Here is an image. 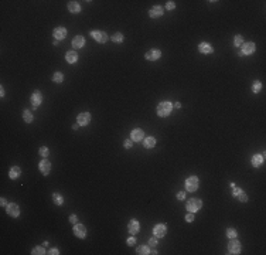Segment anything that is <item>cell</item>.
Wrapping results in <instances>:
<instances>
[{
	"instance_id": "6da1fadb",
	"label": "cell",
	"mask_w": 266,
	"mask_h": 255,
	"mask_svg": "<svg viewBox=\"0 0 266 255\" xmlns=\"http://www.w3.org/2000/svg\"><path fill=\"white\" fill-rule=\"evenodd\" d=\"M171 109H173V103L169 102V101H163L157 105V115L160 118H166L170 115Z\"/></svg>"
},
{
	"instance_id": "7a4b0ae2",
	"label": "cell",
	"mask_w": 266,
	"mask_h": 255,
	"mask_svg": "<svg viewBox=\"0 0 266 255\" xmlns=\"http://www.w3.org/2000/svg\"><path fill=\"white\" fill-rule=\"evenodd\" d=\"M201 207H202V201L198 200V198H190L186 204L187 211H190V213H196V211H198Z\"/></svg>"
},
{
	"instance_id": "3957f363",
	"label": "cell",
	"mask_w": 266,
	"mask_h": 255,
	"mask_svg": "<svg viewBox=\"0 0 266 255\" xmlns=\"http://www.w3.org/2000/svg\"><path fill=\"white\" fill-rule=\"evenodd\" d=\"M198 177L197 176H191V177H188L186 180V190L190 191V193H194V191H197V189H198Z\"/></svg>"
},
{
	"instance_id": "277c9868",
	"label": "cell",
	"mask_w": 266,
	"mask_h": 255,
	"mask_svg": "<svg viewBox=\"0 0 266 255\" xmlns=\"http://www.w3.org/2000/svg\"><path fill=\"white\" fill-rule=\"evenodd\" d=\"M241 47H242V50H239V51H241V54H242V55H250V54H253V52H255V48H256L255 43H252V41L244 43Z\"/></svg>"
},
{
	"instance_id": "5b68a950",
	"label": "cell",
	"mask_w": 266,
	"mask_h": 255,
	"mask_svg": "<svg viewBox=\"0 0 266 255\" xmlns=\"http://www.w3.org/2000/svg\"><path fill=\"white\" fill-rule=\"evenodd\" d=\"M91 37L98 43H106L108 41V34L105 31H98V30H92L91 31Z\"/></svg>"
},
{
	"instance_id": "8992f818",
	"label": "cell",
	"mask_w": 266,
	"mask_h": 255,
	"mask_svg": "<svg viewBox=\"0 0 266 255\" xmlns=\"http://www.w3.org/2000/svg\"><path fill=\"white\" fill-rule=\"evenodd\" d=\"M6 213L9 214L10 217H13V218H17V217L20 216V207L17 206L16 203H10L9 206L6 207Z\"/></svg>"
},
{
	"instance_id": "52a82bcc",
	"label": "cell",
	"mask_w": 266,
	"mask_h": 255,
	"mask_svg": "<svg viewBox=\"0 0 266 255\" xmlns=\"http://www.w3.org/2000/svg\"><path fill=\"white\" fill-rule=\"evenodd\" d=\"M161 57V51L159 48H153V50H149L146 54H144V58L149 60V61H156Z\"/></svg>"
},
{
	"instance_id": "ba28073f",
	"label": "cell",
	"mask_w": 266,
	"mask_h": 255,
	"mask_svg": "<svg viewBox=\"0 0 266 255\" xmlns=\"http://www.w3.org/2000/svg\"><path fill=\"white\" fill-rule=\"evenodd\" d=\"M228 251H229V254H239L241 252V244L239 241H237V238H231V241L228 244Z\"/></svg>"
},
{
	"instance_id": "9c48e42d",
	"label": "cell",
	"mask_w": 266,
	"mask_h": 255,
	"mask_svg": "<svg viewBox=\"0 0 266 255\" xmlns=\"http://www.w3.org/2000/svg\"><path fill=\"white\" fill-rule=\"evenodd\" d=\"M74 235L78 238H85L87 237V228L83 224H74Z\"/></svg>"
},
{
	"instance_id": "30bf717a",
	"label": "cell",
	"mask_w": 266,
	"mask_h": 255,
	"mask_svg": "<svg viewBox=\"0 0 266 255\" xmlns=\"http://www.w3.org/2000/svg\"><path fill=\"white\" fill-rule=\"evenodd\" d=\"M153 233L157 238H163V237L167 234V227L164 225V224H157V225H154Z\"/></svg>"
},
{
	"instance_id": "8fae6325",
	"label": "cell",
	"mask_w": 266,
	"mask_h": 255,
	"mask_svg": "<svg viewBox=\"0 0 266 255\" xmlns=\"http://www.w3.org/2000/svg\"><path fill=\"white\" fill-rule=\"evenodd\" d=\"M78 125L79 126H87L91 122V113L89 112H82L78 115Z\"/></svg>"
},
{
	"instance_id": "7c38bea8",
	"label": "cell",
	"mask_w": 266,
	"mask_h": 255,
	"mask_svg": "<svg viewBox=\"0 0 266 255\" xmlns=\"http://www.w3.org/2000/svg\"><path fill=\"white\" fill-rule=\"evenodd\" d=\"M38 169H40V171H41L43 175L47 176L48 173H50V170H51V163H50L47 159H43V160L38 163Z\"/></svg>"
},
{
	"instance_id": "4fadbf2b",
	"label": "cell",
	"mask_w": 266,
	"mask_h": 255,
	"mask_svg": "<svg viewBox=\"0 0 266 255\" xmlns=\"http://www.w3.org/2000/svg\"><path fill=\"white\" fill-rule=\"evenodd\" d=\"M143 138H144V133L142 129H133L130 132V140L132 142H140Z\"/></svg>"
},
{
	"instance_id": "5bb4252c",
	"label": "cell",
	"mask_w": 266,
	"mask_h": 255,
	"mask_svg": "<svg viewBox=\"0 0 266 255\" xmlns=\"http://www.w3.org/2000/svg\"><path fill=\"white\" fill-rule=\"evenodd\" d=\"M52 36H54L55 40H62L65 39V36H67V29H64V27H57V29H54V31H52Z\"/></svg>"
},
{
	"instance_id": "9a60e30c",
	"label": "cell",
	"mask_w": 266,
	"mask_h": 255,
	"mask_svg": "<svg viewBox=\"0 0 266 255\" xmlns=\"http://www.w3.org/2000/svg\"><path fill=\"white\" fill-rule=\"evenodd\" d=\"M41 101H43V94L40 92L38 89L34 91V92H33V95H31V103L34 105V109L38 107L40 103H41Z\"/></svg>"
},
{
	"instance_id": "2e32d148",
	"label": "cell",
	"mask_w": 266,
	"mask_h": 255,
	"mask_svg": "<svg viewBox=\"0 0 266 255\" xmlns=\"http://www.w3.org/2000/svg\"><path fill=\"white\" fill-rule=\"evenodd\" d=\"M163 7L161 6H154L150 9V11H149V16L151 17V19H157V17H161L163 16Z\"/></svg>"
},
{
	"instance_id": "e0dca14e",
	"label": "cell",
	"mask_w": 266,
	"mask_h": 255,
	"mask_svg": "<svg viewBox=\"0 0 266 255\" xmlns=\"http://www.w3.org/2000/svg\"><path fill=\"white\" fill-rule=\"evenodd\" d=\"M139 221H136V220H130L128 224V231L132 234V235H135V234L139 233Z\"/></svg>"
},
{
	"instance_id": "ac0fdd59",
	"label": "cell",
	"mask_w": 266,
	"mask_h": 255,
	"mask_svg": "<svg viewBox=\"0 0 266 255\" xmlns=\"http://www.w3.org/2000/svg\"><path fill=\"white\" fill-rule=\"evenodd\" d=\"M198 50H200V52H202V54H211V52L214 51V48H212L211 44H208V43H200Z\"/></svg>"
},
{
	"instance_id": "d6986e66",
	"label": "cell",
	"mask_w": 266,
	"mask_h": 255,
	"mask_svg": "<svg viewBox=\"0 0 266 255\" xmlns=\"http://www.w3.org/2000/svg\"><path fill=\"white\" fill-rule=\"evenodd\" d=\"M20 175H21V169H20L19 166H13L9 171V177L11 179V180H16L17 177H20Z\"/></svg>"
},
{
	"instance_id": "ffe728a7",
	"label": "cell",
	"mask_w": 266,
	"mask_h": 255,
	"mask_svg": "<svg viewBox=\"0 0 266 255\" xmlns=\"http://www.w3.org/2000/svg\"><path fill=\"white\" fill-rule=\"evenodd\" d=\"M83 45H85V39L82 36L74 37V40H72V47L74 48H82Z\"/></svg>"
},
{
	"instance_id": "44dd1931",
	"label": "cell",
	"mask_w": 266,
	"mask_h": 255,
	"mask_svg": "<svg viewBox=\"0 0 266 255\" xmlns=\"http://www.w3.org/2000/svg\"><path fill=\"white\" fill-rule=\"evenodd\" d=\"M65 60H67V62H70V64H74V62H77L78 61L77 51H68L67 54H65Z\"/></svg>"
},
{
	"instance_id": "7402d4cb",
	"label": "cell",
	"mask_w": 266,
	"mask_h": 255,
	"mask_svg": "<svg viewBox=\"0 0 266 255\" xmlns=\"http://www.w3.org/2000/svg\"><path fill=\"white\" fill-rule=\"evenodd\" d=\"M68 10L71 13H79L81 11V6L78 2H68Z\"/></svg>"
},
{
	"instance_id": "603a6c76",
	"label": "cell",
	"mask_w": 266,
	"mask_h": 255,
	"mask_svg": "<svg viewBox=\"0 0 266 255\" xmlns=\"http://www.w3.org/2000/svg\"><path fill=\"white\" fill-rule=\"evenodd\" d=\"M263 157H265V155H253V157H252V166L253 167H259V166L263 163Z\"/></svg>"
},
{
	"instance_id": "cb8c5ba5",
	"label": "cell",
	"mask_w": 266,
	"mask_h": 255,
	"mask_svg": "<svg viewBox=\"0 0 266 255\" xmlns=\"http://www.w3.org/2000/svg\"><path fill=\"white\" fill-rule=\"evenodd\" d=\"M143 146L146 149L154 148V146H156V139H154L153 136H149V138H146V139H144V142H143Z\"/></svg>"
},
{
	"instance_id": "d4e9b609",
	"label": "cell",
	"mask_w": 266,
	"mask_h": 255,
	"mask_svg": "<svg viewBox=\"0 0 266 255\" xmlns=\"http://www.w3.org/2000/svg\"><path fill=\"white\" fill-rule=\"evenodd\" d=\"M52 201H54V204H57V206H62V204H64V198H62V196L60 193L52 194Z\"/></svg>"
},
{
	"instance_id": "484cf974",
	"label": "cell",
	"mask_w": 266,
	"mask_h": 255,
	"mask_svg": "<svg viewBox=\"0 0 266 255\" xmlns=\"http://www.w3.org/2000/svg\"><path fill=\"white\" fill-rule=\"evenodd\" d=\"M136 254H139V255H147V254H150V251H149V247L147 245H139L138 248H136Z\"/></svg>"
},
{
	"instance_id": "4316f807",
	"label": "cell",
	"mask_w": 266,
	"mask_h": 255,
	"mask_svg": "<svg viewBox=\"0 0 266 255\" xmlns=\"http://www.w3.org/2000/svg\"><path fill=\"white\" fill-rule=\"evenodd\" d=\"M23 118H24V121H26L27 123H31L33 119H34V118H33V113L30 112L29 109H24V112H23Z\"/></svg>"
},
{
	"instance_id": "83f0119b",
	"label": "cell",
	"mask_w": 266,
	"mask_h": 255,
	"mask_svg": "<svg viewBox=\"0 0 266 255\" xmlns=\"http://www.w3.org/2000/svg\"><path fill=\"white\" fill-rule=\"evenodd\" d=\"M31 254L33 255H44L45 254V249H44V247H43V245H37V247H34V248H33Z\"/></svg>"
},
{
	"instance_id": "f1b7e54d",
	"label": "cell",
	"mask_w": 266,
	"mask_h": 255,
	"mask_svg": "<svg viewBox=\"0 0 266 255\" xmlns=\"http://www.w3.org/2000/svg\"><path fill=\"white\" fill-rule=\"evenodd\" d=\"M52 81L57 82V84H61L62 81H64V74H62V72H55V74L52 75Z\"/></svg>"
},
{
	"instance_id": "f546056e",
	"label": "cell",
	"mask_w": 266,
	"mask_h": 255,
	"mask_svg": "<svg viewBox=\"0 0 266 255\" xmlns=\"http://www.w3.org/2000/svg\"><path fill=\"white\" fill-rule=\"evenodd\" d=\"M110 40H112L113 43H122L123 41V34L122 33H115V34L110 37Z\"/></svg>"
},
{
	"instance_id": "4dcf8cb0",
	"label": "cell",
	"mask_w": 266,
	"mask_h": 255,
	"mask_svg": "<svg viewBox=\"0 0 266 255\" xmlns=\"http://www.w3.org/2000/svg\"><path fill=\"white\" fill-rule=\"evenodd\" d=\"M260 89H262V82H259V81H255V82H253V85H252V91L255 92V94H258Z\"/></svg>"
},
{
	"instance_id": "1f68e13d",
	"label": "cell",
	"mask_w": 266,
	"mask_h": 255,
	"mask_svg": "<svg viewBox=\"0 0 266 255\" xmlns=\"http://www.w3.org/2000/svg\"><path fill=\"white\" fill-rule=\"evenodd\" d=\"M237 235H238L237 230H234V228H228L227 230V237L229 239H231V238H237Z\"/></svg>"
},
{
	"instance_id": "d6a6232c",
	"label": "cell",
	"mask_w": 266,
	"mask_h": 255,
	"mask_svg": "<svg viewBox=\"0 0 266 255\" xmlns=\"http://www.w3.org/2000/svg\"><path fill=\"white\" fill-rule=\"evenodd\" d=\"M244 44V39H242V36H235V39H234V45L235 47H241V45Z\"/></svg>"
},
{
	"instance_id": "836d02e7",
	"label": "cell",
	"mask_w": 266,
	"mask_h": 255,
	"mask_svg": "<svg viewBox=\"0 0 266 255\" xmlns=\"http://www.w3.org/2000/svg\"><path fill=\"white\" fill-rule=\"evenodd\" d=\"M38 153H40L41 157H47V156L50 155V150H48V148H45V146H41L40 150H38Z\"/></svg>"
},
{
	"instance_id": "e575fe53",
	"label": "cell",
	"mask_w": 266,
	"mask_h": 255,
	"mask_svg": "<svg viewBox=\"0 0 266 255\" xmlns=\"http://www.w3.org/2000/svg\"><path fill=\"white\" fill-rule=\"evenodd\" d=\"M237 197H238V200H239V201H242V203H246V201H248V196L244 193V190L241 191V193L238 194Z\"/></svg>"
},
{
	"instance_id": "d590c367",
	"label": "cell",
	"mask_w": 266,
	"mask_h": 255,
	"mask_svg": "<svg viewBox=\"0 0 266 255\" xmlns=\"http://www.w3.org/2000/svg\"><path fill=\"white\" fill-rule=\"evenodd\" d=\"M194 218H196V217H194V213H190V211H188V214L186 216V221H187V223H192V221H194Z\"/></svg>"
},
{
	"instance_id": "8d00e7d4",
	"label": "cell",
	"mask_w": 266,
	"mask_h": 255,
	"mask_svg": "<svg viewBox=\"0 0 266 255\" xmlns=\"http://www.w3.org/2000/svg\"><path fill=\"white\" fill-rule=\"evenodd\" d=\"M157 242H159V241H157V237L154 235V237H151V238L149 239V245H151V247H156V245H157Z\"/></svg>"
},
{
	"instance_id": "74e56055",
	"label": "cell",
	"mask_w": 266,
	"mask_h": 255,
	"mask_svg": "<svg viewBox=\"0 0 266 255\" xmlns=\"http://www.w3.org/2000/svg\"><path fill=\"white\" fill-rule=\"evenodd\" d=\"M174 7H176V3H174V2H171V0L166 3V9H167V10H173Z\"/></svg>"
},
{
	"instance_id": "f35d334b",
	"label": "cell",
	"mask_w": 266,
	"mask_h": 255,
	"mask_svg": "<svg viewBox=\"0 0 266 255\" xmlns=\"http://www.w3.org/2000/svg\"><path fill=\"white\" fill-rule=\"evenodd\" d=\"M77 221H78V217L75 216V214H71V216H70V223L77 224Z\"/></svg>"
},
{
	"instance_id": "ab89813d",
	"label": "cell",
	"mask_w": 266,
	"mask_h": 255,
	"mask_svg": "<svg viewBox=\"0 0 266 255\" xmlns=\"http://www.w3.org/2000/svg\"><path fill=\"white\" fill-rule=\"evenodd\" d=\"M135 244H136V238L135 237H130V238L128 239V245L132 247V245H135Z\"/></svg>"
},
{
	"instance_id": "60d3db41",
	"label": "cell",
	"mask_w": 266,
	"mask_h": 255,
	"mask_svg": "<svg viewBox=\"0 0 266 255\" xmlns=\"http://www.w3.org/2000/svg\"><path fill=\"white\" fill-rule=\"evenodd\" d=\"M177 198H178V200H184V198H186V193H184V191H178V193H177Z\"/></svg>"
},
{
	"instance_id": "b9f144b4",
	"label": "cell",
	"mask_w": 266,
	"mask_h": 255,
	"mask_svg": "<svg viewBox=\"0 0 266 255\" xmlns=\"http://www.w3.org/2000/svg\"><path fill=\"white\" fill-rule=\"evenodd\" d=\"M241 191H242V189H238V187H234V191H232V196L234 197H237L238 194L241 193Z\"/></svg>"
},
{
	"instance_id": "7bdbcfd3",
	"label": "cell",
	"mask_w": 266,
	"mask_h": 255,
	"mask_svg": "<svg viewBox=\"0 0 266 255\" xmlns=\"http://www.w3.org/2000/svg\"><path fill=\"white\" fill-rule=\"evenodd\" d=\"M48 254H51V255H58V254H60V251H58L57 248H51Z\"/></svg>"
},
{
	"instance_id": "ee69618b",
	"label": "cell",
	"mask_w": 266,
	"mask_h": 255,
	"mask_svg": "<svg viewBox=\"0 0 266 255\" xmlns=\"http://www.w3.org/2000/svg\"><path fill=\"white\" fill-rule=\"evenodd\" d=\"M130 146H132V140H130V139H128V140H125V148H126V149H129V148H130Z\"/></svg>"
},
{
	"instance_id": "f6af8a7d",
	"label": "cell",
	"mask_w": 266,
	"mask_h": 255,
	"mask_svg": "<svg viewBox=\"0 0 266 255\" xmlns=\"http://www.w3.org/2000/svg\"><path fill=\"white\" fill-rule=\"evenodd\" d=\"M0 204H2V207H7L9 204H7V201H6V198H2L0 200Z\"/></svg>"
},
{
	"instance_id": "bcb514c9",
	"label": "cell",
	"mask_w": 266,
	"mask_h": 255,
	"mask_svg": "<svg viewBox=\"0 0 266 255\" xmlns=\"http://www.w3.org/2000/svg\"><path fill=\"white\" fill-rule=\"evenodd\" d=\"M0 97H2V98L4 97V89H3V87L0 88Z\"/></svg>"
},
{
	"instance_id": "7dc6e473",
	"label": "cell",
	"mask_w": 266,
	"mask_h": 255,
	"mask_svg": "<svg viewBox=\"0 0 266 255\" xmlns=\"http://www.w3.org/2000/svg\"><path fill=\"white\" fill-rule=\"evenodd\" d=\"M174 107H176V108H181V103L177 102V103H174Z\"/></svg>"
},
{
	"instance_id": "c3c4849f",
	"label": "cell",
	"mask_w": 266,
	"mask_h": 255,
	"mask_svg": "<svg viewBox=\"0 0 266 255\" xmlns=\"http://www.w3.org/2000/svg\"><path fill=\"white\" fill-rule=\"evenodd\" d=\"M78 126H79V125H78V123H75V125H72V129L77 130V129H78Z\"/></svg>"
}]
</instances>
